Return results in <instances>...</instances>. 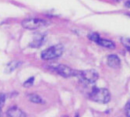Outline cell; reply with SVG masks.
<instances>
[{
    "instance_id": "1",
    "label": "cell",
    "mask_w": 130,
    "mask_h": 117,
    "mask_svg": "<svg viewBox=\"0 0 130 117\" xmlns=\"http://www.w3.org/2000/svg\"><path fill=\"white\" fill-rule=\"evenodd\" d=\"M90 98L95 102L105 104L110 101L111 95L108 89L94 87L90 94Z\"/></svg>"
},
{
    "instance_id": "2",
    "label": "cell",
    "mask_w": 130,
    "mask_h": 117,
    "mask_svg": "<svg viewBox=\"0 0 130 117\" xmlns=\"http://www.w3.org/2000/svg\"><path fill=\"white\" fill-rule=\"evenodd\" d=\"M63 53V46L57 45L44 50L41 52V58L44 60H51L60 57Z\"/></svg>"
},
{
    "instance_id": "3",
    "label": "cell",
    "mask_w": 130,
    "mask_h": 117,
    "mask_svg": "<svg viewBox=\"0 0 130 117\" xmlns=\"http://www.w3.org/2000/svg\"><path fill=\"white\" fill-rule=\"evenodd\" d=\"M21 24L23 27L27 30H37L41 27H45L48 25V23L41 20V19H38V18H27L23 20Z\"/></svg>"
},
{
    "instance_id": "4",
    "label": "cell",
    "mask_w": 130,
    "mask_h": 117,
    "mask_svg": "<svg viewBox=\"0 0 130 117\" xmlns=\"http://www.w3.org/2000/svg\"><path fill=\"white\" fill-rule=\"evenodd\" d=\"M82 82L87 84L95 83L98 79V74L94 69H87L84 71H79L77 76Z\"/></svg>"
},
{
    "instance_id": "5",
    "label": "cell",
    "mask_w": 130,
    "mask_h": 117,
    "mask_svg": "<svg viewBox=\"0 0 130 117\" xmlns=\"http://www.w3.org/2000/svg\"><path fill=\"white\" fill-rule=\"evenodd\" d=\"M55 71L64 77H77L79 71L70 68L66 65H58L55 68Z\"/></svg>"
},
{
    "instance_id": "6",
    "label": "cell",
    "mask_w": 130,
    "mask_h": 117,
    "mask_svg": "<svg viewBox=\"0 0 130 117\" xmlns=\"http://www.w3.org/2000/svg\"><path fill=\"white\" fill-rule=\"evenodd\" d=\"M7 115L9 117H27L24 112L17 106L9 108L7 111Z\"/></svg>"
},
{
    "instance_id": "7",
    "label": "cell",
    "mask_w": 130,
    "mask_h": 117,
    "mask_svg": "<svg viewBox=\"0 0 130 117\" xmlns=\"http://www.w3.org/2000/svg\"><path fill=\"white\" fill-rule=\"evenodd\" d=\"M108 65L113 69H118L121 65L120 58L116 55H109L108 57Z\"/></svg>"
},
{
    "instance_id": "8",
    "label": "cell",
    "mask_w": 130,
    "mask_h": 117,
    "mask_svg": "<svg viewBox=\"0 0 130 117\" xmlns=\"http://www.w3.org/2000/svg\"><path fill=\"white\" fill-rule=\"evenodd\" d=\"M97 44H98L101 46L104 47V48H108L110 49H114L115 48V44L113 41H111L110 40H107V39H103L101 38H99Z\"/></svg>"
},
{
    "instance_id": "9",
    "label": "cell",
    "mask_w": 130,
    "mask_h": 117,
    "mask_svg": "<svg viewBox=\"0 0 130 117\" xmlns=\"http://www.w3.org/2000/svg\"><path fill=\"white\" fill-rule=\"evenodd\" d=\"M44 35L41 34H36L35 35V37L33 40V41L30 43V46L33 47V48H38V47L41 46L43 43V41H44Z\"/></svg>"
},
{
    "instance_id": "10",
    "label": "cell",
    "mask_w": 130,
    "mask_h": 117,
    "mask_svg": "<svg viewBox=\"0 0 130 117\" xmlns=\"http://www.w3.org/2000/svg\"><path fill=\"white\" fill-rule=\"evenodd\" d=\"M28 98H29V100L34 103H37V104L44 103V100L39 95H36V94H31V95L28 96Z\"/></svg>"
},
{
    "instance_id": "11",
    "label": "cell",
    "mask_w": 130,
    "mask_h": 117,
    "mask_svg": "<svg viewBox=\"0 0 130 117\" xmlns=\"http://www.w3.org/2000/svg\"><path fill=\"white\" fill-rule=\"evenodd\" d=\"M18 62L17 61H13V62H11L9 63L7 66H6V71L7 73H11L12 71H13V70L18 66Z\"/></svg>"
},
{
    "instance_id": "12",
    "label": "cell",
    "mask_w": 130,
    "mask_h": 117,
    "mask_svg": "<svg viewBox=\"0 0 130 117\" xmlns=\"http://www.w3.org/2000/svg\"><path fill=\"white\" fill-rule=\"evenodd\" d=\"M121 42H122V44L123 45V46L125 47V48L130 52V38L122 37L121 38Z\"/></svg>"
},
{
    "instance_id": "13",
    "label": "cell",
    "mask_w": 130,
    "mask_h": 117,
    "mask_svg": "<svg viewBox=\"0 0 130 117\" xmlns=\"http://www.w3.org/2000/svg\"><path fill=\"white\" fill-rule=\"evenodd\" d=\"M88 38L90 40H91L92 41H94V42H98V41L99 40V38H101L100 37V35L97 33H92L88 35Z\"/></svg>"
},
{
    "instance_id": "14",
    "label": "cell",
    "mask_w": 130,
    "mask_h": 117,
    "mask_svg": "<svg viewBox=\"0 0 130 117\" xmlns=\"http://www.w3.org/2000/svg\"><path fill=\"white\" fill-rule=\"evenodd\" d=\"M5 101H6L5 95L4 94H0V116H1V114H2V109L4 106Z\"/></svg>"
},
{
    "instance_id": "15",
    "label": "cell",
    "mask_w": 130,
    "mask_h": 117,
    "mask_svg": "<svg viewBox=\"0 0 130 117\" xmlns=\"http://www.w3.org/2000/svg\"><path fill=\"white\" fill-rule=\"evenodd\" d=\"M34 77H32L29 78L27 80H26L24 82V84H23V86H24L25 87H30L33 85V84H34Z\"/></svg>"
},
{
    "instance_id": "16",
    "label": "cell",
    "mask_w": 130,
    "mask_h": 117,
    "mask_svg": "<svg viewBox=\"0 0 130 117\" xmlns=\"http://www.w3.org/2000/svg\"><path fill=\"white\" fill-rule=\"evenodd\" d=\"M125 113H126L127 117H130V100L125 106Z\"/></svg>"
},
{
    "instance_id": "17",
    "label": "cell",
    "mask_w": 130,
    "mask_h": 117,
    "mask_svg": "<svg viewBox=\"0 0 130 117\" xmlns=\"http://www.w3.org/2000/svg\"><path fill=\"white\" fill-rule=\"evenodd\" d=\"M125 6L126 7H128V8H130V0H128V1H127L126 3H125Z\"/></svg>"
},
{
    "instance_id": "18",
    "label": "cell",
    "mask_w": 130,
    "mask_h": 117,
    "mask_svg": "<svg viewBox=\"0 0 130 117\" xmlns=\"http://www.w3.org/2000/svg\"><path fill=\"white\" fill-rule=\"evenodd\" d=\"M76 117H79V116H78V115H76Z\"/></svg>"
},
{
    "instance_id": "19",
    "label": "cell",
    "mask_w": 130,
    "mask_h": 117,
    "mask_svg": "<svg viewBox=\"0 0 130 117\" xmlns=\"http://www.w3.org/2000/svg\"><path fill=\"white\" fill-rule=\"evenodd\" d=\"M128 16H130V13H129V14H128Z\"/></svg>"
},
{
    "instance_id": "20",
    "label": "cell",
    "mask_w": 130,
    "mask_h": 117,
    "mask_svg": "<svg viewBox=\"0 0 130 117\" xmlns=\"http://www.w3.org/2000/svg\"><path fill=\"white\" fill-rule=\"evenodd\" d=\"M63 117H68V116H63Z\"/></svg>"
}]
</instances>
